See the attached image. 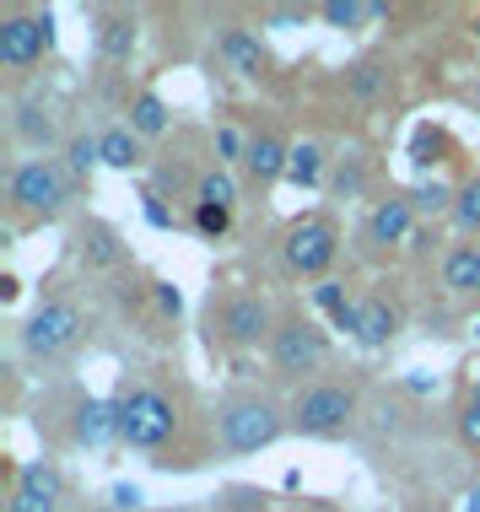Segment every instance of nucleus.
Instances as JSON below:
<instances>
[{
	"mask_svg": "<svg viewBox=\"0 0 480 512\" xmlns=\"http://www.w3.org/2000/svg\"><path fill=\"white\" fill-rule=\"evenodd\" d=\"M367 399H373V383H367V367H329L324 378L303 383V389L286 394V410H292V437L303 442H346L362 432Z\"/></svg>",
	"mask_w": 480,
	"mask_h": 512,
	"instance_id": "obj_6",
	"label": "nucleus"
},
{
	"mask_svg": "<svg viewBox=\"0 0 480 512\" xmlns=\"http://www.w3.org/2000/svg\"><path fill=\"white\" fill-rule=\"evenodd\" d=\"M211 60L222 65L227 76L238 81H276V54L265 44V27H254V17H238V11H211Z\"/></svg>",
	"mask_w": 480,
	"mask_h": 512,
	"instance_id": "obj_15",
	"label": "nucleus"
},
{
	"mask_svg": "<svg viewBox=\"0 0 480 512\" xmlns=\"http://www.w3.org/2000/svg\"><path fill=\"white\" fill-rule=\"evenodd\" d=\"M437 286L459 313H480V243H448L437 259Z\"/></svg>",
	"mask_w": 480,
	"mask_h": 512,
	"instance_id": "obj_20",
	"label": "nucleus"
},
{
	"mask_svg": "<svg viewBox=\"0 0 480 512\" xmlns=\"http://www.w3.org/2000/svg\"><path fill=\"white\" fill-rule=\"evenodd\" d=\"M464 394H470V399H480V372H470V383H464Z\"/></svg>",
	"mask_w": 480,
	"mask_h": 512,
	"instance_id": "obj_42",
	"label": "nucleus"
},
{
	"mask_svg": "<svg viewBox=\"0 0 480 512\" xmlns=\"http://www.w3.org/2000/svg\"><path fill=\"white\" fill-rule=\"evenodd\" d=\"M98 151H103V168H114V173L152 168V151H146V141L130 130L125 119H108L103 124V130H98Z\"/></svg>",
	"mask_w": 480,
	"mask_h": 512,
	"instance_id": "obj_22",
	"label": "nucleus"
},
{
	"mask_svg": "<svg viewBox=\"0 0 480 512\" xmlns=\"http://www.w3.org/2000/svg\"><path fill=\"white\" fill-rule=\"evenodd\" d=\"M308 302H313L319 313H329V318H335V313L351 302V292H346V281H340V275H329V281H319V286L308 292Z\"/></svg>",
	"mask_w": 480,
	"mask_h": 512,
	"instance_id": "obj_36",
	"label": "nucleus"
},
{
	"mask_svg": "<svg viewBox=\"0 0 480 512\" xmlns=\"http://www.w3.org/2000/svg\"><path fill=\"white\" fill-rule=\"evenodd\" d=\"M356 302H362V351H383V345H394L405 335V324H410V302L405 292L394 281H373V286H362L356 292Z\"/></svg>",
	"mask_w": 480,
	"mask_h": 512,
	"instance_id": "obj_19",
	"label": "nucleus"
},
{
	"mask_svg": "<svg viewBox=\"0 0 480 512\" xmlns=\"http://www.w3.org/2000/svg\"><path fill=\"white\" fill-rule=\"evenodd\" d=\"M475 335H480V329H475Z\"/></svg>",
	"mask_w": 480,
	"mask_h": 512,
	"instance_id": "obj_45",
	"label": "nucleus"
},
{
	"mask_svg": "<svg viewBox=\"0 0 480 512\" xmlns=\"http://www.w3.org/2000/svg\"><path fill=\"white\" fill-rule=\"evenodd\" d=\"M421 232V216L416 205H410V189L389 184L383 195L362 211V221H356L351 243H356V259L362 265H394V259L410 248V238Z\"/></svg>",
	"mask_w": 480,
	"mask_h": 512,
	"instance_id": "obj_11",
	"label": "nucleus"
},
{
	"mask_svg": "<svg viewBox=\"0 0 480 512\" xmlns=\"http://www.w3.org/2000/svg\"><path fill=\"white\" fill-rule=\"evenodd\" d=\"M141 216H146V221H152V227H157V232H173V227H178V216L168 211V200H162V195H157V189H152V184H146V189H141Z\"/></svg>",
	"mask_w": 480,
	"mask_h": 512,
	"instance_id": "obj_38",
	"label": "nucleus"
},
{
	"mask_svg": "<svg viewBox=\"0 0 480 512\" xmlns=\"http://www.w3.org/2000/svg\"><path fill=\"white\" fill-rule=\"evenodd\" d=\"M470 33H475V38H480V11H475V22H470Z\"/></svg>",
	"mask_w": 480,
	"mask_h": 512,
	"instance_id": "obj_43",
	"label": "nucleus"
},
{
	"mask_svg": "<svg viewBox=\"0 0 480 512\" xmlns=\"http://www.w3.org/2000/svg\"><path fill=\"white\" fill-rule=\"evenodd\" d=\"M22 297V281L17 275H0V302H17Z\"/></svg>",
	"mask_w": 480,
	"mask_h": 512,
	"instance_id": "obj_39",
	"label": "nucleus"
},
{
	"mask_svg": "<svg viewBox=\"0 0 480 512\" xmlns=\"http://www.w3.org/2000/svg\"><path fill=\"white\" fill-rule=\"evenodd\" d=\"M383 189H389L383 184V162L367 141H351L335 151V168H329V184H324V195L335 205H373Z\"/></svg>",
	"mask_w": 480,
	"mask_h": 512,
	"instance_id": "obj_18",
	"label": "nucleus"
},
{
	"mask_svg": "<svg viewBox=\"0 0 480 512\" xmlns=\"http://www.w3.org/2000/svg\"><path fill=\"white\" fill-rule=\"evenodd\" d=\"M152 302H157V313H162V324L178 335V324H184V292H178L173 281H162V275H152Z\"/></svg>",
	"mask_w": 480,
	"mask_h": 512,
	"instance_id": "obj_35",
	"label": "nucleus"
},
{
	"mask_svg": "<svg viewBox=\"0 0 480 512\" xmlns=\"http://www.w3.org/2000/svg\"><path fill=\"white\" fill-rule=\"evenodd\" d=\"M60 162L71 168V178L81 189L92 184V173L103 168V151H98V130H71V141H65V151H60Z\"/></svg>",
	"mask_w": 480,
	"mask_h": 512,
	"instance_id": "obj_27",
	"label": "nucleus"
},
{
	"mask_svg": "<svg viewBox=\"0 0 480 512\" xmlns=\"http://www.w3.org/2000/svg\"><path fill=\"white\" fill-rule=\"evenodd\" d=\"M49 54H54V11L6 0V6H0V71H6L11 92L27 87Z\"/></svg>",
	"mask_w": 480,
	"mask_h": 512,
	"instance_id": "obj_10",
	"label": "nucleus"
},
{
	"mask_svg": "<svg viewBox=\"0 0 480 512\" xmlns=\"http://www.w3.org/2000/svg\"><path fill=\"white\" fill-rule=\"evenodd\" d=\"M286 512H340L335 502H297V507H286Z\"/></svg>",
	"mask_w": 480,
	"mask_h": 512,
	"instance_id": "obj_40",
	"label": "nucleus"
},
{
	"mask_svg": "<svg viewBox=\"0 0 480 512\" xmlns=\"http://www.w3.org/2000/svg\"><path fill=\"white\" fill-rule=\"evenodd\" d=\"M319 22L335 27V33H362L373 22V11H367V0H319Z\"/></svg>",
	"mask_w": 480,
	"mask_h": 512,
	"instance_id": "obj_32",
	"label": "nucleus"
},
{
	"mask_svg": "<svg viewBox=\"0 0 480 512\" xmlns=\"http://www.w3.org/2000/svg\"><path fill=\"white\" fill-rule=\"evenodd\" d=\"M329 168H335V151H329L319 135L292 146V162H286V184L292 189H324L329 184Z\"/></svg>",
	"mask_w": 480,
	"mask_h": 512,
	"instance_id": "obj_24",
	"label": "nucleus"
},
{
	"mask_svg": "<svg viewBox=\"0 0 480 512\" xmlns=\"http://www.w3.org/2000/svg\"><path fill=\"white\" fill-rule=\"evenodd\" d=\"M103 318V297L98 286L87 281H49L38 292L33 313L17 324V356L33 372H49V378H65V367L98 340Z\"/></svg>",
	"mask_w": 480,
	"mask_h": 512,
	"instance_id": "obj_2",
	"label": "nucleus"
},
{
	"mask_svg": "<svg viewBox=\"0 0 480 512\" xmlns=\"http://www.w3.org/2000/svg\"><path fill=\"white\" fill-rule=\"evenodd\" d=\"M195 205H222V211H238L243 205V178L232 168H211L195 189Z\"/></svg>",
	"mask_w": 480,
	"mask_h": 512,
	"instance_id": "obj_28",
	"label": "nucleus"
},
{
	"mask_svg": "<svg viewBox=\"0 0 480 512\" xmlns=\"http://www.w3.org/2000/svg\"><path fill=\"white\" fill-rule=\"evenodd\" d=\"M405 512H448L443 502H416V507H405Z\"/></svg>",
	"mask_w": 480,
	"mask_h": 512,
	"instance_id": "obj_41",
	"label": "nucleus"
},
{
	"mask_svg": "<svg viewBox=\"0 0 480 512\" xmlns=\"http://www.w3.org/2000/svg\"><path fill=\"white\" fill-rule=\"evenodd\" d=\"M92 27V65L98 71H130L141 49V11L135 6H87Z\"/></svg>",
	"mask_w": 480,
	"mask_h": 512,
	"instance_id": "obj_17",
	"label": "nucleus"
},
{
	"mask_svg": "<svg viewBox=\"0 0 480 512\" xmlns=\"http://www.w3.org/2000/svg\"><path fill=\"white\" fill-rule=\"evenodd\" d=\"M33 432L54 459L60 453H103L119 442V415L114 399L81 389L76 378H54L33 399Z\"/></svg>",
	"mask_w": 480,
	"mask_h": 512,
	"instance_id": "obj_4",
	"label": "nucleus"
},
{
	"mask_svg": "<svg viewBox=\"0 0 480 512\" xmlns=\"http://www.w3.org/2000/svg\"><path fill=\"white\" fill-rule=\"evenodd\" d=\"M243 124H249V151H243L238 178H243V195L265 205L270 189L286 184V162H292V146H297V141L281 130V119H276V114H265V119H243Z\"/></svg>",
	"mask_w": 480,
	"mask_h": 512,
	"instance_id": "obj_16",
	"label": "nucleus"
},
{
	"mask_svg": "<svg viewBox=\"0 0 480 512\" xmlns=\"http://www.w3.org/2000/svg\"><path fill=\"white\" fill-rule=\"evenodd\" d=\"M103 507H108V512H146V491L130 486V480H114V486H108V496H103Z\"/></svg>",
	"mask_w": 480,
	"mask_h": 512,
	"instance_id": "obj_37",
	"label": "nucleus"
},
{
	"mask_svg": "<svg viewBox=\"0 0 480 512\" xmlns=\"http://www.w3.org/2000/svg\"><path fill=\"white\" fill-rule=\"evenodd\" d=\"M65 254H71V265H76V275L87 286H108V281H119L125 270H135L125 232H119L108 216H92V211L71 221V232H65Z\"/></svg>",
	"mask_w": 480,
	"mask_h": 512,
	"instance_id": "obj_14",
	"label": "nucleus"
},
{
	"mask_svg": "<svg viewBox=\"0 0 480 512\" xmlns=\"http://www.w3.org/2000/svg\"><path fill=\"white\" fill-rule=\"evenodd\" d=\"M211 410H216V448H222V459H254V453L276 448L281 437H292L286 394L265 378H232L211 399Z\"/></svg>",
	"mask_w": 480,
	"mask_h": 512,
	"instance_id": "obj_5",
	"label": "nucleus"
},
{
	"mask_svg": "<svg viewBox=\"0 0 480 512\" xmlns=\"http://www.w3.org/2000/svg\"><path fill=\"white\" fill-rule=\"evenodd\" d=\"M114 415H119V448L146 459L157 475H195L216 448V410L211 399L195 389L178 356H152L119 372L114 383Z\"/></svg>",
	"mask_w": 480,
	"mask_h": 512,
	"instance_id": "obj_1",
	"label": "nucleus"
},
{
	"mask_svg": "<svg viewBox=\"0 0 480 512\" xmlns=\"http://www.w3.org/2000/svg\"><path fill=\"white\" fill-rule=\"evenodd\" d=\"M454 195H459V184H448V178H421V184H410V205H416V216L427 221V227L454 216Z\"/></svg>",
	"mask_w": 480,
	"mask_h": 512,
	"instance_id": "obj_26",
	"label": "nucleus"
},
{
	"mask_svg": "<svg viewBox=\"0 0 480 512\" xmlns=\"http://www.w3.org/2000/svg\"><path fill=\"white\" fill-rule=\"evenodd\" d=\"M249 17L265 27V33H286V27H308L319 22V6H308V0H281V6H259Z\"/></svg>",
	"mask_w": 480,
	"mask_h": 512,
	"instance_id": "obj_30",
	"label": "nucleus"
},
{
	"mask_svg": "<svg viewBox=\"0 0 480 512\" xmlns=\"http://www.w3.org/2000/svg\"><path fill=\"white\" fill-rule=\"evenodd\" d=\"M205 512H270V491H259V486H222Z\"/></svg>",
	"mask_w": 480,
	"mask_h": 512,
	"instance_id": "obj_34",
	"label": "nucleus"
},
{
	"mask_svg": "<svg viewBox=\"0 0 480 512\" xmlns=\"http://www.w3.org/2000/svg\"><path fill=\"white\" fill-rule=\"evenodd\" d=\"M189 227H195L205 243H227L232 227H238V211H222V205H189Z\"/></svg>",
	"mask_w": 480,
	"mask_h": 512,
	"instance_id": "obj_33",
	"label": "nucleus"
},
{
	"mask_svg": "<svg viewBox=\"0 0 480 512\" xmlns=\"http://www.w3.org/2000/svg\"><path fill=\"white\" fill-rule=\"evenodd\" d=\"M216 168V146H211V130H195V124H184V130H173V141H162L152 151V189L162 200H184L195 205V189L200 178Z\"/></svg>",
	"mask_w": 480,
	"mask_h": 512,
	"instance_id": "obj_13",
	"label": "nucleus"
},
{
	"mask_svg": "<svg viewBox=\"0 0 480 512\" xmlns=\"http://www.w3.org/2000/svg\"><path fill=\"white\" fill-rule=\"evenodd\" d=\"M454 232L464 243H480V173L459 178V195H454Z\"/></svg>",
	"mask_w": 480,
	"mask_h": 512,
	"instance_id": "obj_29",
	"label": "nucleus"
},
{
	"mask_svg": "<svg viewBox=\"0 0 480 512\" xmlns=\"http://www.w3.org/2000/svg\"><path fill=\"white\" fill-rule=\"evenodd\" d=\"M340 259V221L335 211H303L276 232V265L286 281H329Z\"/></svg>",
	"mask_w": 480,
	"mask_h": 512,
	"instance_id": "obj_9",
	"label": "nucleus"
},
{
	"mask_svg": "<svg viewBox=\"0 0 480 512\" xmlns=\"http://www.w3.org/2000/svg\"><path fill=\"white\" fill-rule=\"evenodd\" d=\"M125 124L141 135L146 146H162L173 135V108H168V98H162L157 87H135V98L125 108Z\"/></svg>",
	"mask_w": 480,
	"mask_h": 512,
	"instance_id": "obj_23",
	"label": "nucleus"
},
{
	"mask_svg": "<svg viewBox=\"0 0 480 512\" xmlns=\"http://www.w3.org/2000/svg\"><path fill=\"white\" fill-rule=\"evenodd\" d=\"M81 184L71 178L60 157H17L6 162V184H0V216H6V232H38L54 227L76 211ZM76 221V216H71Z\"/></svg>",
	"mask_w": 480,
	"mask_h": 512,
	"instance_id": "obj_7",
	"label": "nucleus"
},
{
	"mask_svg": "<svg viewBox=\"0 0 480 512\" xmlns=\"http://www.w3.org/2000/svg\"><path fill=\"white\" fill-rule=\"evenodd\" d=\"M335 87L351 108H383L394 98V65L378 60V54H356V60L340 65Z\"/></svg>",
	"mask_w": 480,
	"mask_h": 512,
	"instance_id": "obj_21",
	"label": "nucleus"
},
{
	"mask_svg": "<svg viewBox=\"0 0 480 512\" xmlns=\"http://www.w3.org/2000/svg\"><path fill=\"white\" fill-rule=\"evenodd\" d=\"M281 324V302L254 281H216L200 302V345L211 362H243L265 356L270 335Z\"/></svg>",
	"mask_w": 480,
	"mask_h": 512,
	"instance_id": "obj_3",
	"label": "nucleus"
},
{
	"mask_svg": "<svg viewBox=\"0 0 480 512\" xmlns=\"http://www.w3.org/2000/svg\"><path fill=\"white\" fill-rule=\"evenodd\" d=\"M448 151H454V141H448V130L443 124H416V130H410V168H416L421 178H427L432 168H443L448 162Z\"/></svg>",
	"mask_w": 480,
	"mask_h": 512,
	"instance_id": "obj_25",
	"label": "nucleus"
},
{
	"mask_svg": "<svg viewBox=\"0 0 480 512\" xmlns=\"http://www.w3.org/2000/svg\"><path fill=\"white\" fill-rule=\"evenodd\" d=\"M329 367H335V335H329V324L308 308H281V324L265 345V383L292 394L303 383L324 378Z\"/></svg>",
	"mask_w": 480,
	"mask_h": 512,
	"instance_id": "obj_8",
	"label": "nucleus"
},
{
	"mask_svg": "<svg viewBox=\"0 0 480 512\" xmlns=\"http://www.w3.org/2000/svg\"><path fill=\"white\" fill-rule=\"evenodd\" d=\"M65 141H71V124H65V108L44 98V92H6V151L17 157H60Z\"/></svg>",
	"mask_w": 480,
	"mask_h": 512,
	"instance_id": "obj_12",
	"label": "nucleus"
},
{
	"mask_svg": "<svg viewBox=\"0 0 480 512\" xmlns=\"http://www.w3.org/2000/svg\"><path fill=\"white\" fill-rule=\"evenodd\" d=\"M475 108H480V76H475Z\"/></svg>",
	"mask_w": 480,
	"mask_h": 512,
	"instance_id": "obj_44",
	"label": "nucleus"
},
{
	"mask_svg": "<svg viewBox=\"0 0 480 512\" xmlns=\"http://www.w3.org/2000/svg\"><path fill=\"white\" fill-rule=\"evenodd\" d=\"M454 442L464 448V459H475L480 464V399H470V394H459L454 399Z\"/></svg>",
	"mask_w": 480,
	"mask_h": 512,
	"instance_id": "obj_31",
	"label": "nucleus"
}]
</instances>
